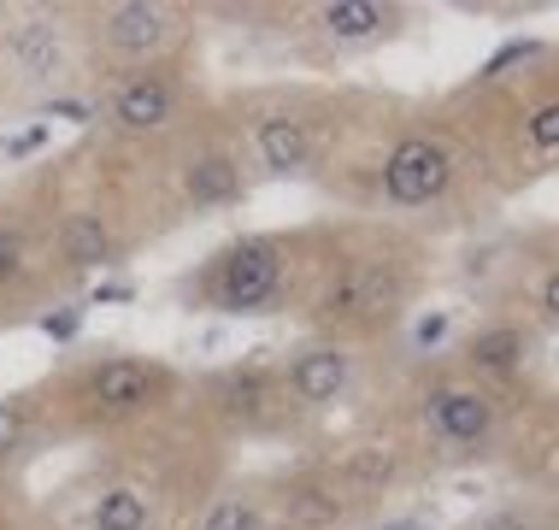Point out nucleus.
Returning a JSON list of instances; mask_svg holds the SVG:
<instances>
[{
  "instance_id": "nucleus-1",
  "label": "nucleus",
  "mask_w": 559,
  "mask_h": 530,
  "mask_svg": "<svg viewBox=\"0 0 559 530\" xmlns=\"http://www.w3.org/2000/svg\"><path fill=\"white\" fill-rule=\"evenodd\" d=\"M283 290H289V254L277 236H241L230 248H218L206 266V301L230 318L277 313Z\"/></svg>"
},
{
  "instance_id": "nucleus-2",
  "label": "nucleus",
  "mask_w": 559,
  "mask_h": 530,
  "mask_svg": "<svg viewBox=\"0 0 559 530\" xmlns=\"http://www.w3.org/2000/svg\"><path fill=\"white\" fill-rule=\"evenodd\" d=\"M401 271L389 260H347L336 278L324 283L319 295V313L330 325H377V318H389L401 307Z\"/></svg>"
},
{
  "instance_id": "nucleus-3",
  "label": "nucleus",
  "mask_w": 559,
  "mask_h": 530,
  "mask_svg": "<svg viewBox=\"0 0 559 530\" xmlns=\"http://www.w3.org/2000/svg\"><path fill=\"white\" fill-rule=\"evenodd\" d=\"M453 177V154L436 136H406L383 160V195L395 207H430Z\"/></svg>"
},
{
  "instance_id": "nucleus-4",
  "label": "nucleus",
  "mask_w": 559,
  "mask_h": 530,
  "mask_svg": "<svg viewBox=\"0 0 559 530\" xmlns=\"http://www.w3.org/2000/svg\"><path fill=\"white\" fill-rule=\"evenodd\" d=\"M177 19L183 12L177 7H159V0H124V7H107L100 12V42H107V54L130 59V66H142V59H159L165 42L177 36Z\"/></svg>"
},
{
  "instance_id": "nucleus-5",
  "label": "nucleus",
  "mask_w": 559,
  "mask_h": 530,
  "mask_svg": "<svg viewBox=\"0 0 559 530\" xmlns=\"http://www.w3.org/2000/svg\"><path fill=\"white\" fill-rule=\"evenodd\" d=\"M159 389H165V372L159 366H147V360H100L95 372L83 377V401L95 407L100 419H130V413H142V407H154L159 401Z\"/></svg>"
},
{
  "instance_id": "nucleus-6",
  "label": "nucleus",
  "mask_w": 559,
  "mask_h": 530,
  "mask_svg": "<svg viewBox=\"0 0 559 530\" xmlns=\"http://www.w3.org/2000/svg\"><path fill=\"white\" fill-rule=\"evenodd\" d=\"M177 118V83L165 71H130L107 95V125L118 136H159Z\"/></svg>"
},
{
  "instance_id": "nucleus-7",
  "label": "nucleus",
  "mask_w": 559,
  "mask_h": 530,
  "mask_svg": "<svg viewBox=\"0 0 559 530\" xmlns=\"http://www.w3.org/2000/svg\"><path fill=\"white\" fill-rule=\"evenodd\" d=\"M425 419H430V431L442 436V443L472 448V443H483V436H489L495 407H489V396H477V389H465V384H442V389H430Z\"/></svg>"
},
{
  "instance_id": "nucleus-8",
  "label": "nucleus",
  "mask_w": 559,
  "mask_h": 530,
  "mask_svg": "<svg viewBox=\"0 0 559 530\" xmlns=\"http://www.w3.org/2000/svg\"><path fill=\"white\" fill-rule=\"evenodd\" d=\"M7 54L24 78H59L66 71V24L48 12H29L7 30Z\"/></svg>"
},
{
  "instance_id": "nucleus-9",
  "label": "nucleus",
  "mask_w": 559,
  "mask_h": 530,
  "mask_svg": "<svg viewBox=\"0 0 559 530\" xmlns=\"http://www.w3.org/2000/svg\"><path fill=\"white\" fill-rule=\"evenodd\" d=\"M347 389V354L336 342H312L289 360V396L300 407H330Z\"/></svg>"
},
{
  "instance_id": "nucleus-10",
  "label": "nucleus",
  "mask_w": 559,
  "mask_h": 530,
  "mask_svg": "<svg viewBox=\"0 0 559 530\" xmlns=\"http://www.w3.org/2000/svg\"><path fill=\"white\" fill-rule=\"evenodd\" d=\"M183 195H189V207H230V201L248 195V177H241L236 154L206 148V154H194L183 165Z\"/></svg>"
},
{
  "instance_id": "nucleus-11",
  "label": "nucleus",
  "mask_w": 559,
  "mask_h": 530,
  "mask_svg": "<svg viewBox=\"0 0 559 530\" xmlns=\"http://www.w3.org/2000/svg\"><path fill=\"white\" fill-rule=\"evenodd\" d=\"M253 154H260V165L271 177H289L307 165L312 154V142H307V125L289 113H265V118H253Z\"/></svg>"
},
{
  "instance_id": "nucleus-12",
  "label": "nucleus",
  "mask_w": 559,
  "mask_h": 530,
  "mask_svg": "<svg viewBox=\"0 0 559 530\" xmlns=\"http://www.w3.org/2000/svg\"><path fill=\"white\" fill-rule=\"evenodd\" d=\"M112 224L100 219V212H71L66 224H59V266L66 271H100L112 260Z\"/></svg>"
},
{
  "instance_id": "nucleus-13",
  "label": "nucleus",
  "mask_w": 559,
  "mask_h": 530,
  "mask_svg": "<svg viewBox=\"0 0 559 530\" xmlns=\"http://www.w3.org/2000/svg\"><path fill=\"white\" fill-rule=\"evenodd\" d=\"M213 396L224 401V413H236V419L260 424V419L277 413L283 384H277L271 372H260V366H241V372H230V377H218V389H213Z\"/></svg>"
},
{
  "instance_id": "nucleus-14",
  "label": "nucleus",
  "mask_w": 559,
  "mask_h": 530,
  "mask_svg": "<svg viewBox=\"0 0 559 530\" xmlns=\"http://www.w3.org/2000/svg\"><path fill=\"white\" fill-rule=\"evenodd\" d=\"M319 24L330 42H371L395 24V7H377V0H330V7H319Z\"/></svg>"
},
{
  "instance_id": "nucleus-15",
  "label": "nucleus",
  "mask_w": 559,
  "mask_h": 530,
  "mask_svg": "<svg viewBox=\"0 0 559 530\" xmlns=\"http://www.w3.org/2000/svg\"><path fill=\"white\" fill-rule=\"evenodd\" d=\"M147 525H154V502H147L142 483H112L88 513V530H147Z\"/></svg>"
},
{
  "instance_id": "nucleus-16",
  "label": "nucleus",
  "mask_w": 559,
  "mask_h": 530,
  "mask_svg": "<svg viewBox=\"0 0 559 530\" xmlns=\"http://www.w3.org/2000/svg\"><path fill=\"white\" fill-rule=\"evenodd\" d=\"M519 360H524L519 330H489V337L472 342V366H483V372H519Z\"/></svg>"
},
{
  "instance_id": "nucleus-17",
  "label": "nucleus",
  "mask_w": 559,
  "mask_h": 530,
  "mask_svg": "<svg viewBox=\"0 0 559 530\" xmlns=\"http://www.w3.org/2000/svg\"><path fill=\"white\" fill-rule=\"evenodd\" d=\"M201 530H271V525H265V513L253 507L248 495H218V502L206 507Z\"/></svg>"
},
{
  "instance_id": "nucleus-18",
  "label": "nucleus",
  "mask_w": 559,
  "mask_h": 530,
  "mask_svg": "<svg viewBox=\"0 0 559 530\" xmlns=\"http://www.w3.org/2000/svg\"><path fill=\"white\" fill-rule=\"evenodd\" d=\"M289 519H300V525L342 519V495H330L324 483H300V490H289Z\"/></svg>"
},
{
  "instance_id": "nucleus-19",
  "label": "nucleus",
  "mask_w": 559,
  "mask_h": 530,
  "mask_svg": "<svg viewBox=\"0 0 559 530\" xmlns=\"http://www.w3.org/2000/svg\"><path fill=\"white\" fill-rule=\"evenodd\" d=\"M24 271H29V242H24V231L0 224V290H12Z\"/></svg>"
},
{
  "instance_id": "nucleus-20",
  "label": "nucleus",
  "mask_w": 559,
  "mask_h": 530,
  "mask_svg": "<svg viewBox=\"0 0 559 530\" xmlns=\"http://www.w3.org/2000/svg\"><path fill=\"white\" fill-rule=\"evenodd\" d=\"M524 130H531V142H536V148H559V101L536 106L531 125H524Z\"/></svg>"
},
{
  "instance_id": "nucleus-21",
  "label": "nucleus",
  "mask_w": 559,
  "mask_h": 530,
  "mask_svg": "<svg viewBox=\"0 0 559 530\" xmlns=\"http://www.w3.org/2000/svg\"><path fill=\"white\" fill-rule=\"evenodd\" d=\"M19 436H24V407L19 401H0V454L19 448Z\"/></svg>"
},
{
  "instance_id": "nucleus-22",
  "label": "nucleus",
  "mask_w": 559,
  "mask_h": 530,
  "mask_svg": "<svg viewBox=\"0 0 559 530\" xmlns=\"http://www.w3.org/2000/svg\"><path fill=\"white\" fill-rule=\"evenodd\" d=\"M477 530H536V525L524 519V513H495V519H483Z\"/></svg>"
},
{
  "instance_id": "nucleus-23",
  "label": "nucleus",
  "mask_w": 559,
  "mask_h": 530,
  "mask_svg": "<svg viewBox=\"0 0 559 530\" xmlns=\"http://www.w3.org/2000/svg\"><path fill=\"white\" fill-rule=\"evenodd\" d=\"M542 313H548V318H559V271H554L548 283H542Z\"/></svg>"
}]
</instances>
